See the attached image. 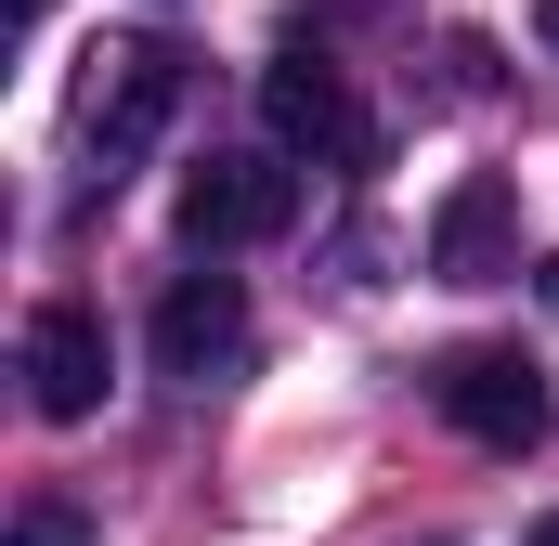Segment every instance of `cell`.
Listing matches in <instances>:
<instances>
[{"label": "cell", "instance_id": "1", "mask_svg": "<svg viewBox=\"0 0 559 546\" xmlns=\"http://www.w3.org/2000/svg\"><path fill=\"white\" fill-rule=\"evenodd\" d=\"M182 92H195V66H182L169 39H105V52L79 66V105H66V118H79V156L118 182L131 156H156V131L182 118Z\"/></svg>", "mask_w": 559, "mask_h": 546}, {"label": "cell", "instance_id": "2", "mask_svg": "<svg viewBox=\"0 0 559 546\" xmlns=\"http://www.w3.org/2000/svg\"><path fill=\"white\" fill-rule=\"evenodd\" d=\"M429 404L455 416L468 442L521 455V442H547V365L508 352V339H455V352H429Z\"/></svg>", "mask_w": 559, "mask_h": 546}, {"label": "cell", "instance_id": "3", "mask_svg": "<svg viewBox=\"0 0 559 546\" xmlns=\"http://www.w3.org/2000/svg\"><path fill=\"white\" fill-rule=\"evenodd\" d=\"M299 222V169L286 156H195L182 169V248L222 261V248H274Z\"/></svg>", "mask_w": 559, "mask_h": 546}, {"label": "cell", "instance_id": "4", "mask_svg": "<svg viewBox=\"0 0 559 546\" xmlns=\"http://www.w3.org/2000/svg\"><path fill=\"white\" fill-rule=\"evenodd\" d=\"M261 118H274L286 156H338V169H365V156H378V118L352 105V79H338L312 39H286L274 66H261Z\"/></svg>", "mask_w": 559, "mask_h": 546}, {"label": "cell", "instance_id": "5", "mask_svg": "<svg viewBox=\"0 0 559 546\" xmlns=\"http://www.w3.org/2000/svg\"><path fill=\"white\" fill-rule=\"evenodd\" d=\"M105 391H118L105 312H79V299H39V312H26V404L52 416V429H79V416H105Z\"/></svg>", "mask_w": 559, "mask_h": 546}, {"label": "cell", "instance_id": "6", "mask_svg": "<svg viewBox=\"0 0 559 546\" xmlns=\"http://www.w3.org/2000/svg\"><path fill=\"white\" fill-rule=\"evenodd\" d=\"M235 365H248V286H235V273H182V286L156 299V378L222 391Z\"/></svg>", "mask_w": 559, "mask_h": 546}, {"label": "cell", "instance_id": "7", "mask_svg": "<svg viewBox=\"0 0 559 546\" xmlns=\"http://www.w3.org/2000/svg\"><path fill=\"white\" fill-rule=\"evenodd\" d=\"M429 273H442V286H508V273H521V195H508L495 169H468V182L429 209Z\"/></svg>", "mask_w": 559, "mask_h": 546}, {"label": "cell", "instance_id": "8", "mask_svg": "<svg viewBox=\"0 0 559 546\" xmlns=\"http://www.w3.org/2000/svg\"><path fill=\"white\" fill-rule=\"evenodd\" d=\"M0 546H92V521H79L66 495H26V508H13V534H0Z\"/></svg>", "mask_w": 559, "mask_h": 546}, {"label": "cell", "instance_id": "9", "mask_svg": "<svg viewBox=\"0 0 559 546\" xmlns=\"http://www.w3.org/2000/svg\"><path fill=\"white\" fill-rule=\"evenodd\" d=\"M534 39H547V66H559V0H534Z\"/></svg>", "mask_w": 559, "mask_h": 546}, {"label": "cell", "instance_id": "10", "mask_svg": "<svg viewBox=\"0 0 559 546\" xmlns=\"http://www.w3.org/2000/svg\"><path fill=\"white\" fill-rule=\"evenodd\" d=\"M534 299H547V312H559V248H547V261H534Z\"/></svg>", "mask_w": 559, "mask_h": 546}, {"label": "cell", "instance_id": "11", "mask_svg": "<svg viewBox=\"0 0 559 546\" xmlns=\"http://www.w3.org/2000/svg\"><path fill=\"white\" fill-rule=\"evenodd\" d=\"M13 26H52V0H13Z\"/></svg>", "mask_w": 559, "mask_h": 546}, {"label": "cell", "instance_id": "12", "mask_svg": "<svg viewBox=\"0 0 559 546\" xmlns=\"http://www.w3.org/2000/svg\"><path fill=\"white\" fill-rule=\"evenodd\" d=\"M521 546H559V508H547V521H534V534H521Z\"/></svg>", "mask_w": 559, "mask_h": 546}]
</instances>
